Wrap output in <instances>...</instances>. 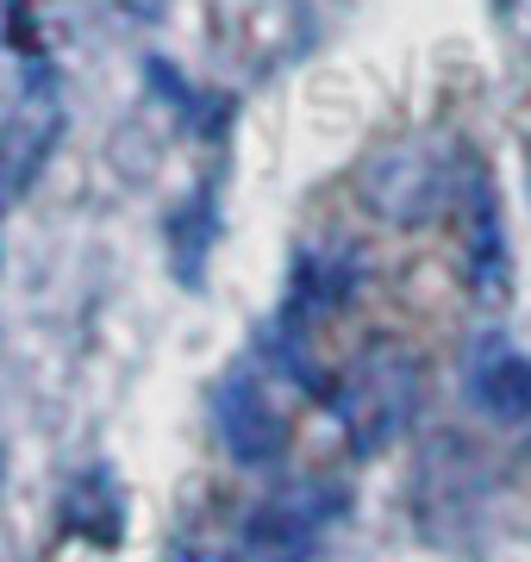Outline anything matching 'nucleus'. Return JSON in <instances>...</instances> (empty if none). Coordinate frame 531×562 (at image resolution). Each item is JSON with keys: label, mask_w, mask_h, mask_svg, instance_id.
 <instances>
[{"label": "nucleus", "mask_w": 531, "mask_h": 562, "mask_svg": "<svg viewBox=\"0 0 531 562\" xmlns=\"http://www.w3.org/2000/svg\"><path fill=\"white\" fill-rule=\"evenodd\" d=\"M470 281L488 306H500L512 294V262H507V232H500V213H494L488 181L475 188L470 206Z\"/></svg>", "instance_id": "nucleus-2"}, {"label": "nucleus", "mask_w": 531, "mask_h": 562, "mask_svg": "<svg viewBox=\"0 0 531 562\" xmlns=\"http://www.w3.org/2000/svg\"><path fill=\"white\" fill-rule=\"evenodd\" d=\"M470 394L482 401V413L507 425L531 419V350H512L507 338H488L482 357L470 362Z\"/></svg>", "instance_id": "nucleus-1"}]
</instances>
